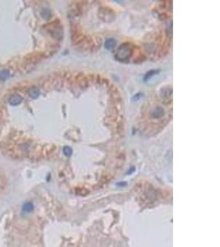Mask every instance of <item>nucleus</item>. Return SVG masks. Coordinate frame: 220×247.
Wrapping results in <instances>:
<instances>
[{
    "label": "nucleus",
    "instance_id": "obj_1",
    "mask_svg": "<svg viewBox=\"0 0 220 247\" xmlns=\"http://www.w3.org/2000/svg\"><path fill=\"white\" fill-rule=\"evenodd\" d=\"M132 53L133 49L130 45L128 43H124L117 49V52L115 54V58L121 62H125L130 58Z\"/></svg>",
    "mask_w": 220,
    "mask_h": 247
},
{
    "label": "nucleus",
    "instance_id": "obj_2",
    "mask_svg": "<svg viewBox=\"0 0 220 247\" xmlns=\"http://www.w3.org/2000/svg\"><path fill=\"white\" fill-rule=\"evenodd\" d=\"M22 101H23V98H22L21 96H19V95H17V94H15V95H13V96L9 98L8 102H9V104H10L11 106H16L20 105V104L22 102Z\"/></svg>",
    "mask_w": 220,
    "mask_h": 247
},
{
    "label": "nucleus",
    "instance_id": "obj_3",
    "mask_svg": "<svg viewBox=\"0 0 220 247\" xmlns=\"http://www.w3.org/2000/svg\"><path fill=\"white\" fill-rule=\"evenodd\" d=\"M163 115H164V110L161 107H156L151 112L152 117L154 119H159V118L163 117Z\"/></svg>",
    "mask_w": 220,
    "mask_h": 247
},
{
    "label": "nucleus",
    "instance_id": "obj_4",
    "mask_svg": "<svg viewBox=\"0 0 220 247\" xmlns=\"http://www.w3.org/2000/svg\"><path fill=\"white\" fill-rule=\"evenodd\" d=\"M28 95L32 99H36L40 96V90L39 88L34 87L28 90Z\"/></svg>",
    "mask_w": 220,
    "mask_h": 247
},
{
    "label": "nucleus",
    "instance_id": "obj_5",
    "mask_svg": "<svg viewBox=\"0 0 220 247\" xmlns=\"http://www.w3.org/2000/svg\"><path fill=\"white\" fill-rule=\"evenodd\" d=\"M116 45V41L114 39H108L105 42V48L108 50H111L114 49L115 46Z\"/></svg>",
    "mask_w": 220,
    "mask_h": 247
},
{
    "label": "nucleus",
    "instance_id": "obj_6",
    "mask_svg": "<svg viewBox=\"0 0 220 247\" xmlns=\"http://www.w3.org/2000/svg\"><path fill=\"white\" fill-rule=\"evenodd\" d=\"M22 210L25 213H32L34 210V205L32 202H26L22 206Z\"/></svg>",
    "mask_w": 220,
    "mask_h": 247
},
{
    "label": "nucleus",
    "instance_id": "obj_7",
    "mask_svg": "<svg viewBox=\"0 0 220 247\" xmlns=\"http://www.w3.org/2000/svg\"><path fill=\"white\" fill-rule=\"evenodd\" d=\"M10 76V72L8 69H3L0 71V80L1 81H5L8 79Z\"/></svg>",
    "mask_w": 220,
    "mask_h": 247
},
{
    "label": "nucleus",
    "instance_id": "obj_8",
    "mask_svg": "<svg viewBox=\"0 0 220 247\" xmlns=\"http://www.w3.org/2000/svg\"><path fill=\"white\" fill-rule=\"evenodd\" d=\"M159 73V70H150L149 72H148L146 74V75L144 76V81L146 82V81H148L153 76H154L156 74H157Z\"/></svg>",
    "mask_w": 220,
    "mask_h": 247
},
{
    "label": "nucleus",
    "instance_id": "obj_9",
    "mask_svg": "<svg viewBox=\"0 0 220 247\" xmlns=\"http://www.w3.org/2000/svg\"><path fill=\"white\" fill-rule=\"evenodd\" d=\"M63 152L66 156H70L73 154V149L69 146H65L63 149Z\"/></svg>",
    "mask_w": 220,
    "mask_h": 247
},
{
    "label": "nucleus",
    "instance_id": "obj_10",
    "mask_svg": "<svg viewBox=\"0 0 220 247\" xmlns=\"http://www.w3.org/2000/svg\"><path fill=\"white\" fill-rule=\"evenodd\" d=\"M41 15L42 16L45 18V19H48L50 17V12H49L48 9H44L42 12H41Z\"/></svg>",
    "mask_w": 220,
    "mask_h": 247
},
{
    "label": "nucleus",
    "instance_id": "obj_11",
    "mask_svg": "<svg viewBox=\"0 0 220 247\" xmlns=\"http://www.w3.org/2000/svg\"><path fill=\"white\" fill-rule=\"evenodd\" d=\"M142 95H143V94H142V93H138V94H136V95H135V96H134V97H133V99H132V100H134V101H137V100H138V99L140 98V97H142Z\"/></svg>",
    "mask_w": 220,
    "mask_h": 247
}]
</instances>
